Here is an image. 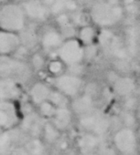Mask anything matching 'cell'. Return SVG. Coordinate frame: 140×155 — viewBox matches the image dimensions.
I'll use <instances>...</instances> for the list:
<instances>
[{"instance_id": "obj_6", "label": "cell", "mask_w": 140, "mask_h": 155, "mask_svg": "<svg viewBox=\"0 0 140 155\" xmlns=\"http://www.w3.org/2000/svg\"><path fill=\"white\" fill-rule=\"evenodd\" d=\"M99 42L104 49L112 56L119 59H125L128 57L127 50L124 47L120 38L110 30L104 29L101 31L99 35Z\"/></svg>"}, {"instance_id": "obj_9", "label": "cell", "mask_w": 140, "mask_h": 155, "mask_svg": "<svg viewBox=\"0 0 140 155\" xmlns=\"http://www.w3.org/2000/svg\"><path fill=\"white\" fill-rule=\"evenodd\" d=\"M25 12L27 18L33 21L43 22L49 19L50 12L41 0H26L20 5Z\"/></svg>"}, {"instance_id": "obj_3", "label": "cell", "mask_w": 140, "mask_h": 155, "mask_svg": "<svg viewBox=\"0 0 140 155\" xmlns=\"http://www.w3.org/2000/svg\"><path fill=\"white\" fill-rule=\"evenodd\" d=\"M29 74V67L20 58H11L9 55H0V78L17 82L26 81Z\"/></svg>"}, {"instance_id": "obj_27", "label": "cell", "mask_w": 140, "mask_h": 155, "mask_svg": "<svg viewBox=\"0 0 140 155\" xmlns=\"http://www.w3.org/2000/svg\"><path fill=\"white\" fill-rule=\"evenodd\" d=\"M39 115L41 117L51 118L56 110V107L47 100L39 105Z\"/></svg>"}, {"instance_id": "obj_36", "label": "cell", "mask_w": 140, "mask_h": 155, "mask_svg": "<svg viewBox=\"0 0 140 155\" xmlns=\"http://www.w3.org/2000/svg\"><path fill=\"white\" fill-rule=\"evenodd\" d=\"M75 1L79 4V3H89L93 1V0H75Z\"/></svg>"}, {"instance_id": "obj_15", "label": "cell", "mask_w": 140, "mask_h": 155, "mask_svg": "<svg viewBox=\"0 0 140 155\" xmlns=\"http://www.w3.org/2000/svg\"><path fill=\"white\" fill-rule=\"evenodd\" d=\"M72 111L67 107H60L56 108V110L51 119V123L60 130H66L72 122Z\"/></svg>"}, {"instance_id": "obj_4", "label": "cell", "mask_w": 140, "mask_h": 155, "mask_svg": "<svg viewBox=\"0 0 140 155\" xmlns=\"http://www.w3.org/2000/svg\"><path fill=\"white\" fill-rule=\"evenodd\" d=\"M59 58L62 63L66 65L80 64L84 58V47L79 40L75 38H69L63 41L58 50Z\"/></svg>"}, {"instance_id": "obj_32", "label": "cell", "mask_w": 140, "mask_h": 155, "mask_svg": "<svg viewBox=\"0 0 140 155\" xmlns=\"http://www.w3.org/2000/svg\"><path fill=\"white\" fill-rule=\"evenodd\" d=\"M84 58L88 59L93 58L97 54V47L93 45L92 43L88 44L84 48Z\"/></svg>"}, {"instance_id": "obj_7", "label": "cell", "mask_w": 140, "mask_h": 155, "mask_svg": "<svg viewBox=\"0 0 140 155\" xmlns=\"http://www.w3.org/2000/svg\"><path fill=\"white\" fill-rule=\"evenodd\" d=\"M83 81L76 75L65 74L59 76L55 81V87L66 97L77 96L82 89Z\"/></svg>"}, {"instance_id": "obj_34", "label": "cell", "mask_w": 140, "mask_h": 155, "mask_svg": "<svg viewBox=\"0 0 140 155\" xmlns=\"http://www.w3.org/2000/svg\"><path fill=\"white\" fill-rule=\"evenodd\" d=\"M124 120H125V123L130 128V126H132L134 123H135V118L132 114L130 113H126L124 117Z\"/></svg>"}, {"instance_id": "obj_11", "label": "cell", "mask_w": 140, "mask_h": 155, "mask_svg": "<svg viewBox=\"0 0 140 155\" xmlns=\"http://www.w3.org/2000/svg\"><path fill=\"white\" fill-rule=\"evenodd\" d=\"M20 46L18 33L0 30V55H10Z\"/></svg>"}, {"instance_id": "obj_22", "label": "cell", "mask_w": 140, "mask_h": 155, "mask_svg": "<svg viewBox=\"0 0 140 155\" xmlns=\"http://www.w3.org/2000/svg\"><path fill=\"white\" fill-rule=\"evenodd\" d=\"M24 149L28 155H44L45 153V145L38 138L29 140Z\"/></svg>"}, {"instance_id": "obj_38", "label": "cell", "mask_w": 140, "mask_h": 155, "mask_svg": "<svg viewBox=\"0 0 140 155\" xmlns=\"http://www.w3.org/2000/svg\"><path fill=\"white\" fill-rule=\"evenodd\" d=\"M9 0H0V5H3L5 3H8Z\"/></svg>"}, {"instance_id": "obj_24", "label": "cell", "mask_w": 140, "mask_h": 155, "mask_svg": "<svg viewBox=\"0 0 140 155\" xmlns=\"http://www.w3.org/2000/svg\"><path fill=\"white\" fill-rule=\"evenodd\" d=\"M98 144V136L88 133L84 136H83L79 140V145L84 151H89L93 149H94Z\"/></svg>"}, {"instance_id": "obj_35", "label": "cell", "mask_w": 140, "mask_h": 155, "mask_svg": "<svg viewBox=\"0 0 140 155\" xmlns=\"http://www.w3.org/2000/svg\"><path fill=\"white\" fill-rule=\"evenodd\" d=\"M9 155H28V154L25 149H17V150H13Z\"/></svg>"}, {"instance_id": "obj_2", "label": "cell", "mask_w": 140, "mask_h": 155, "mask_svg": "<svg viewBox=\"0 0 140 155\" xmlns=\"http://www.w3.org/2000/svg\"><path fill=\"white\" fill-rule=\"evenodd\" d=\"M26 25L27 17L20 5L9 2L0 5V29L19 33Z\"/></svg>"}, {"instance_id": "obj_10", "label": "cell", "mask_w": 140, "mask_h": 155, "mask_svg": "<svg viewBox=\"0 0 140 155\" xmlns=\"http://www.w3.org/2000/svg\"><path fill=\"white\" fill-rule=\"evenodd\" d=\"M19 121L16 107L10 101H0V128L12 130Z\"/></svg>"}, {"instance_id": "obj_29", "label": "cell", "mask_w": 140, "mask_h": 155, "mask_svg": "<svg viewBox=\"0 0 140 155\" xmlns=\"http://www.w3.org/2000/svg\"><path fill=\"white\" fill-rule=\"evenodd\" d=\"M90 19H91L90 15H87V14L83 13V12H77L73 17V23L84 27V26L88 25Z\"/></svg>"}, {"instance_id": "obj_18", "label": "cell", "mask_w": 140, "mask_h": 155, "mask_svg": "<svg viewBox=\"0 0 140 155\" xmlns=\"http://www.w3.org/2000/svg\"><path fill=\"white\" fill-rule=\"evenodd\" d=\"M50 92V90L47 85L42 82H37L31 87L29 95L33 103L36 105H39L41 102L48 100Z\"/></svg>"}, {"instance_id": "obj_37", "label": "cell", "mask_w": 140, "mask_h": 155, "mask_svg": "<svg viewBox=\"0 0 140 155\" xmlns=\"http://www.w3.org/2000/svg\"><path fill=\"white\" fill-rule=\"evenodd\" d=\"M122 1H124L125 3H126V4H132L135 0H122Z\"/></svg>"}, {"instance_id": "obj_1", "label": "cell", "mask_w": 140, "mask_h": 155, "mask_svg": "<svg viewBox=\"0 0 140 155\" xmlns=\"http://www.w3.org/2000/svg\"><path fill=\"white\" fill-rule=\"evenodd\" d=\"M124 17L123 8L112 0H98L90 11V18L98 26L112 27L119 23Z\"/></svg>"}, {"instance_id": "obj_13", "label": "cell", "mask_w": 140, "mask_h": 155, "mask_svg": "<svg viewBox=\"0 0 140 155\" xmlns=\"http://www.w3.org/2000/svg\"><path fill=\"white\" fill-rule=\"evenodd\" d=\"M49 8L51 15H59L66 12H76L78 3L75 0H41Z\"/></svg>"}, {"instance_id": "obj_12", "label": "cell", "mask_w": 140, "mask_h": 155, "mask_svg": "<svg viewBox=\"0 0 140 155\" xmlns=\"http://www.w3.org/2000/svg\"><path fill=\"white\" fill-rule=\"evenodd\" d=\"M43 125L44 123L39 114L29 112L24 117L21 127L23 130L29 134L32 138H37L40 133H42Z\"/></svg>"}, {"instance_id": "obj_16", "label": "cell", "mask_w": 140, "mask_h": 155, "mask_svg": "<svg viewBox=\"0 0 140 155\" xmlns=\"http://www.w3.org/2000/svg\"><path fill=\"white\" fill-rule=\"evenodd\" d=\"M63 42V38L59 30L54 28L47 29L40 38L41 46L47 50H53L59 48Z\"/></svg>"}, {"instance_id": "obj_14", "label": "cell", "mask_w": 140, "mask_h": 155, "mask_svg": "<svg viewBox=\"0 0 140 155\" xmlns=\"http://www.w3.org/2000/svg\"><path fill=\"white\" fill-rule=\"evenodd\" d=\"M20 90L17 82L0 78V101H12L19 98Z\"/></svg>"}, {"instance_id": "obj_19", "label": "cell", "mask_w": 140, "mask_h": 155, "mask_svg": "<svg viewBox=\"0 0 140 155\" xmlns=\"http://www.w3.org/2000/svg\"><path fill=\"white\" fill-rule=\"evenodd\" d=\"M135 81L127 77L117 78L114 83V90L120 96H129L135 91Z\"/></svg>"}, {"instance_id": "obj_26", "label": "cell", "mask_w": 140, "mask_h": 155, "mask_svg": "<svg viewBox=\"0 0 140 155\" xmlns=\"http://www.w3.org/2000/svg\"><path fill=\"white\" fill-rule=\"evenodd\" d=\"M48 101H50L56 108L67 107V104H68L67 97L63 95L61 92H60L59 91H50Z\"/></svg>"}, {"instance_id": "obj_25", "label": "cell", "mask_w": 140, "mask_h": 155, "mask_svg": "<svg viewBox=\"0 0 140 155\" xmlns=\"http://www.w3.org/2000/svg\"><path fill=\"white\" fill-rule=\"evenodd\" d=\"M94 36H95V31H94V28H92L89 25L82 27L79 31V38H80L81 41L85 45L93 43Z\"/></svg>"}, {"instance_id": "obj_31", "label": "cell", "mask_w": 140, "mask_h": 155, "mask_svg": "<svg viewBox=\"0 0 140 155\" xmlns=\"http://www.w3.org/2000/svg\"><path fill=\"white\" fill-rule=\"evenodd\" d=\"M31 63H32V66H33L34 68L41 69L44 67V65H45V60H44L43 57L39 53H35L32 56Z\"/></svg>"}, {"instance_id": "obj_8", "label": "cell", "mask_w": 140, "mask_h": 155, "mask_svg": "<svg viewBox=\"0 0 140 155\" xmlns=\"http://www.w3.org/2000/svg\"><path fill=\"white\" fill-rule=\"evenodd\" d=\"M114 143L116 149L124 154H132L136 150V137L134 130L129 128L119 130L114 137Z\"/></svg>"}, {"instance_id": "obj_5", "label": "cell", "mask_w": 140, "mask_h": 155, "mask_svg": "<svg viewBox=\"0 0 140 155\" xmlns=\"http://www.w3.org/2000/svg\"><path fill=\"white\" fill-rule=\"evenodd\" d=\"M81 126L86 130L89 133L96 136L104 134L109 129V120L102 113L90 111L86 114L82 115L80 119Z\"/></svg>"}, {"instance_id": "obj_21", "label": "cell", "mask_w": 140, "mask_h": 155, "mask_svg": "<svg viewBox=\"0 0 140 155\" xmlns=\"http://www.w3.org/2000/svg\"><path fill=\"white\" fill-rule=\"evenodd\" d=\"M19 34L20 39V45L25 47L28 50L33 49L39 43L38 37L33 29H27L26 28L21 30Z\"/></svg>"}, {"instance_id": "obj_33", "label": "cell", "mask_w": 140, "mask_h": 155, "mask_svg": "<svg viewBox=\"0 0 140 155\" xmlns=\"http://www.w3.org/2000/svg\"><path fill=\"white\" fill-rule=\"evenodd\" d=\"M69 71L71 74L73 75H78V74H81L82 71H83V68L82 67L80 66V64H74V65H70L69 66Z\"/></svg>"}, {"instance_id": "obj_20", "label": "cell", "mask_w": 140, "mask_h": 155, "mask_svg": "<svg viewBox=\"0 0 140 155\" xmlns=\"http://www.w3.org/2000/svg\"><path fill=\"white\" fill-rule=\"evenodd\" d=\"M14 145V136L10 130L0 128V155H9Z\"/></svg>"}, {"instance_id": "obj_17", "label": "cell", "mask_w": 140, "mask_h": 155, "mask_svg": "<svg viewBox=\"0 0 140 155\" xmlns=\"http://www.w3.org/2000/svg\"><path fill=\"white\" fill-rule=\"evenodd\" d=\"M72 108L75 113L81 116L92 111L94 108V100L92 98V95L85 94L84 96L76 98L72 104Z\"/></svg>"}, {"instance_id": "obj_23", "label": "cell", "mask_w": 140, "mask_h": 155, "mask_svg": "<svg viewBox=\"0 0 140 155\" xmlns=\"http://www.w3.org/2000/svg\"><path fill=\"white\" fill-rule=\"evenodd\" d=\"M42 133L47 142L53 143V142H56L57 140L60 138V131L51 122H47V123H44L43 125Z\"/></svg>"}, {"instance_id": "obj_28", "label": "cell", "mask_w": 140, "mask_h": 155, "mask_svg": "<svg viewBox=\"0 0 140 155\" xmlns=\"http://www.w3.org/2000/svg\"><path fill=\"white\" fill-rule=\"evenodd\" d=\"M60 32L63 38H73L76 36V29L73 22L60 27Z\"/></svg>"}, {"instance_id": "obj_30", "label": "cell", "mask_w": 140, "mask_h": 155, "mask_svg": "<svg viewBox=\"0 0 140 155\" xmlns=\"http://www.w3.org/2000/svg\"><path fill=\"white\" fill-rule=\"evenodd\" d=\"M48 68L51 74L59 75L63 68V63L60 60H51L49 64Z\"/></svg>"}]
</instances>
